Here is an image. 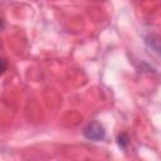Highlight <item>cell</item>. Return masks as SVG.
I'll return each instance as SVG.
<instances>
[{
    "mask_svg": "<svg viewBox=\"0 0 161 161\" xmlns=\"http://www.w3.org/2000/svg\"><path fill=\"white\" fill-rule=\"evenodd\" d=\"M83 136L89 141H102L106 136V131H104V127L99 122L92 121L84 127Z\"/></svg>",
    "mask_w": 161,
    "mask_h": 161,
    "instance_id": "1",
    "label": "cell"
},
{
    "mask_svg": "<svg viewBox=\"0 0 161 161\" xmlns=\"http://www.w3.org/2000/svg\"><path fill=\"white\" fill-rule=\"evenodd\" d=\"M127 143H128V137H127V135L122 133L121 136H118V145H119L122 148H126Z\"/></svg>",
    "mask_w": 161,
    "mask_h": 161,
    "instance_id": "2",
    "label": "cell"
}]
</instances>
